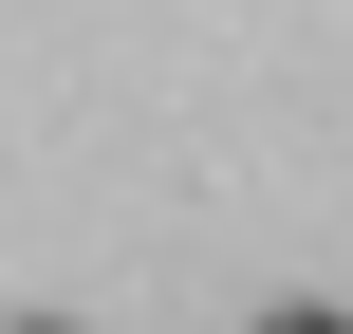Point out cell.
<instances>
[{
    "instance_id": "1",
    "label": "cell",
    "mask_w": 353,
    "mask_h": 334,
    "mask_svg": "<svg viewBox=\"0 0 353 334\" xmlns=\"http://www.w3.org/2000/svg\"><path fill=\"white\" fill-rule=\"evenodd\" d=\"M242 334H353V316H335V298H279V316H242Z\"/></svg>"
},
{
    "instance_id": "2",
    "label": "cell",
    "mask_w": 353,
    "mask_h": 334,
    "mask_svg": "<svg viewBox=\"0 0 353 334\" xmlns=\"http://www.w3.org/2000/svg\"><path fill=\"white\" fill-rule=\"evenodd\" d=\"M0 334H74V316H0Z\"/></svg>"
}]
</instances>
